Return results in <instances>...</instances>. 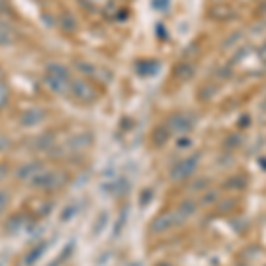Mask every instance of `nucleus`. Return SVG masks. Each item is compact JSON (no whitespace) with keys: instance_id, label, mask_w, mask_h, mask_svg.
<instances>
[{"instance_id":"obj_12","label":"nucleus","mask_w":266,"mask_h":266,"mask_svg":"<svg viewBox=\"0 0 266 266\" xmlns=\"http://www.w3.org/2000/svg\"><path fill=\"white\" fill-rule=\"evenodd\" d=\"M23 226H25L23 216H21L20 213H14V215L9 216V220L6 222V231L7 233H11V234H16Z\"/></svg>"},{"instance_id":"obj_13","label":"nucleus","mask_w":266,"mask_h":266,"mask_svg":"<svg viewBox=\"0 0 266 266\" xmlns=\"http://www.w3.org/2000/svg\"><path fill=\"white\" fill-rule=\"evenodd\" d=\"M44 73L54 75V77H61V78H71L69 69L64 64H59V62H50L44 69Z\"/></svg>"},{"instance_id":"obj_28","label":"nucleus","mask_w":266,"mask_h":266,"mask_svg":"<svg viewBox=\"0 0 266 266\" xmlns=\"http://www.w3.org/2000/svg\"><path fill=\"white\" fill-rule=\"evenodd\" d=\"M7 176H9V165L7 163H0V181H4Z\"/></svg>"},{"instance_id":"obj_17","label":"nucleus","mask_w":266,"mask_h":266,"mask_svg":"<svg viewBox=\"0 0 266 266\" xmlns=\"http://www.w3.org/2000/svg\"><path fill=\"white\" fill-rule=\"evenodd\" d=\"M73 250H75V241H69V243H67V245L64 247V249L61 250V254H59V256L54 259V263H50L48 266H61V264L67 259V257H69L71 254H73Z\"/></svg>"},{"instance_id":"obj_9","label":"nucleus","mask_w":266,"mask_h":266,"mask_svg":"<svg viewBox=\"0 0 266 266\" xmlns=\"http://www.w3.org/2000/svg\"><path fill=\"white\" fill-rule=\"evenodd\" d=\"M18 41V34L11 27V23H7L6 20L0 18V46H11Z\"/></svg>"},{"instance_id":"obj_22","label":"nucleus","mask_w":266,"mask_h":266,"mask_svg":"<svg viewBox=\"0 0 266 266\" xmlns=\"http://www.w3.org/2000/svg\"><path fill=\"white\" fill-rule=\"evenodd\" d=\"M52 208H54V202L52 201L39 202V206H37V209H36V216H46L48 213L52 211Z\"/></svg>"},{"instance_id":"obj_6","label":"nucleus","mask_w":266,"mask_h":266,"mask_svg":"<svg viewBox=\"0 0 266 266\" xmlns=\"http://www.w3.org/2000/svg\"><path fill=\"white\" fill-rule=\"evenodd\" d=\"M43 82H44V85H46L48 91H50L52 94H57V96H62V94H66V92H69V87H71V78L54 77V75H48V73H44Z\"/></svg>"},{"instance_id":"obj_25","label":"nucleus","mask_w":266,"mask_h":266,"mask_svg":"<svg viewBox=\"0 0 266 266\" xmlns=\"http://www.w3.org/2000/svg\"><path fill=\"white\" fill-rule=\"evenodd\" d=\"M216 197H219V194H216L215 190H211V194H209V192L206 194V196L202 197V201H201V202H202V204L206 206V204H208V202H213V201H216Z\"/></svg>"},{"instance_id":"obj_8","label":"nucleus","mask_w":266,"mask_h":266,"mask_svg":"<svg viewBox=\"0 0 266 266\" xmlns=\"http://www.w3.org/2000/svg\"><path fill=\"white\" fill-rule=\"evenodd\" d=\"M46 249H48V241H39V243H36L34 247H31V249L25 252V256H23V264L25 266H34L37 263V261L43 257V254L46 252Z\"/></svg>"},{"instance_id":"obj_29","label":"nucleus","mask_w":266,"mask_h":266,"mask_svg":"<svg viewBox=\"0 0 266 266\" xmlns=\"http://www.w3.org/2000/svg\"><path fill=\"white\" fill-rule=\"evenodd\" d=\"M7 148H9V140L6 137H0V151H4Z\"/></svg>"},{"instance_id":"obj_11","label":"nucleus","mask_w":266,"mask_h":266,"mask_svg":"<svg viewBox=\"0 0 266 266\" xmlns=\"http://www.w3.org/2000/svg\"><path fill=\"white\" fill-rule=\"evenodd\" d=\"M54 144H55V135L52 132H44L36 138L34 149H36V151H50V149L54 148Z\"/></svg>"},{"instance_id":"obj_23","label":"nucleus","mask_w":266,"mask_h":266,"mask_svg":"<svg viewBox=\"0 0 266 266\" xmlns=\"http://www.w3.org/2000/svg\"><path fill=\"white\" fill-rule=\"evenodd\" d=\"M9 202H11L9 192H7V190H0V213H2L7 206H9Z\"/></svg>"},{"instance_id":"obj_7","label":"nucleus","mask_w":266,"mask_h":266,"mask_svg":"<svg viewBox=\"0 0 266 266\" xmlns=\"http://www.w3.org/2000/svg\"><path fill=\"white\" fill-rule=\"evenodd\" d=\"M172 226H176L174 215H172V213H162V215H158L151 222V231L155 234H162L165 233L167 229H171Z\"/></svg>"},{"instance_id":"obj_20","label":"nucleus","mask_w":266,"mask_h":266,"mask_svg":"<svg viewBox=\"0 0 266 266\" xmlns=\"http://www.w3.org/2000/svg\"><path fill=\"white\" fill-rule=\"evenodd\" d=\"M107 224H108V213L103 211L98 216V220L94 222V226H92V233H94V234H101V231L107 227Z\"/></svg>"},{"instance_id":"obj_18","label":"nucleus","mask_w":266,"mask_h":266,"mask_svg":"<svg viewBox=\"0 0 266 266\" xmlns=\"http://www.w3.org/2000/svg\"><path fill=\"white\" fill-rule=\"evenodd\" d=\"M78 211H80V204H78V202H71V204H67L61 213V222H69Z\"/></svg>"},{"instance_id":"obj_19","label":"nucleus","mask_w":266,"mask_h":266,"mask_svg":"<svg viewBox=\"0 0 266 266\" xmlns=\"http://www.w3.org/2000/svg\"><path fill=\"white\" fill-rule=\"evenodd\" d=\"M9 100H11L9 85L6 82H0V108H6L9 105Z\"/></svg>"},{"instance_id":"obj_5","label":"nucleus","mask_w":266,"mask_h":266,"mask_svg":"<svg viewBox=\"0 0 266 266\" xmlns=\"http://www.w3.org/2000/svg\"><path fill=\"white\" fill-rule=\"evenodd\" d=\"M44 167V163L41 162V160H32V162H27V163H21L20 167L14 171V178L18 179V181H27L31 183V179L34 178L36 174H39Z\"/></svg>"},{"instance_id":"obj_21","label":"nucleus","mask_w":266,"mask_h":266,"mask_svg":"<svg viewBox=\"0 0 266 266\" xmlns=\"http://www.w3.org/2000/svg\"><path fill=\"white\" fill-rule=\"evenodd\" d=\"M245 185H247V179L243 178V176H239V178H231L229 181L226 183V188L227 190H241V188H245Z\"/></svg>"},{"instance_id":"obj_30","label":"nucleus","mask_w":266,"mask_h":266,"mask_svg":"<svg viewBox=\"0 0 266 266\" xmlns=\"http://www.w3.org/2000/svg\"><path fill=\"white\" fill-rule=\"evenodd\" d=\"M0 82H4V69L0 67Z\"/></svg>"},{"instance_id":"obj_14","label":"nucleus","mask_w":266,"mask_h":266,"mask_svg":"<svg viewBox=\"0 0 266 266\" xmlns=\"http://www.w3.org/2000/svg\"><path fill=\"white\" fill-rule=\"evenodd\" d=\"M171 128L174 130L176 133H186L192 130V121H188L186 117H174L171 121Z\"/></svg>"},{"instance_id":"obj_10","label":"nucleus","mask_w":266,"mask_h":266,"mask_svg":"<svg viewBox=\"0 0 266 266\" xmlns=\"http://www.w3.org/2000/svg\"><path fill=\"white\" fill-rule=\"evenodd\" d=\"M91 144H92L91 133H77L66 142V149H69V151H80L84 148H89Z\"/></svg>"},{"instance_id":"obj_1","label":"nucleus","mask_w":266,"mask_h":266,"mask_svg":"<svg viewBox=\"0 0 266 266\" xmlns=\"http://www.w3.org/2000/svg\"><path fill=\"white\" fill-rule=\"evenodd\" d=\"M67 181H69V174L66 171H48V168H43L39 174L34 176L29 185L32 188L44 190V192H54V190L62 188Z\"/></svg>"},{"instance_id":"obj_3","label":"nucleus","mask_w":266,"mask_h":266,"mask_svg":"<svg viewBox=\"0 0 266 266\" xmlns=\"http://www.w3.org/2000/svg\"><path fill=\"white\" fill-rule=\"evenodd\" d=\"M199 158H201V155H192V156H188V158L178 162L176 165H172V168H171L172 181H183V179L190 178V176L196 172L197 165H199Z\"/></svg>"},{"instance_id":"obj_16","label":"nucleus","mask_w":266,"mask_h":266,"mask_svg":"<svg viewBox=\"0 0 266 266\" xmlns=\"http://www.w3.org/2000/svg\"><path fill=\"white\" fill-rule=\"evenodd\" d=\"M167 138H168V130H167V126H158V128H156L155 132H153L151 140H153V144H155V146L162 148V146L167 142Z\"/></svg>"},{"instance_id":"obj_27","label":"nucleus","mask_w":266,"mask_h":266,"mask_svg":"<svg viewBox=\"0 0 266 266\" xmlns=\"http://www.w3.org/2000/svg\"><path fill=\"white\" fill-rule=\"evenodd\" d=\"M206 185H208V181H206V179H197V183H194V185H192V190H194V192H196V190H197V192H199V190H206Z\"/></svg>"},{"instance_id":"obj_4","label":"nucleus","mask_w":266,"mask_h":266,"mask_svg":"<svg viewBox=\"0 0 266 266\" xmlns=\"http://www.w3.org/2000/svg\"><path fill=\"white\" fill-rule=\"evenodd\" d=\"M48 117V112L43 107H31L20 114V125L23 128H36Z\"/></svg>"},{"instance_id":"obj_15","label":"nucleus","mask_w":266,"mask_h":266,"mask_svg":"<svg viewBox=\"0 0 266 266\" xmlns=\"http://www.w3.org/2000/svg\"><path fill=\"white\" fill-rule=\"evenodd\" d=\"M59 25H61L62 31L67 34L77 31V20H75V16L71 13H62L61 20H59Z\"/></svg>"},{"instance_id":"obj_24","label":"nucleus","mask_w":266,"mask_h":266,"mask_svg":"<svg viewBox=\"0 0 266 266\" xmlns=\"http://www.w3.org/2000/svg\"><path fill=\"white\" fill-rule=\"evenodd\" d=\"M125 224H126V211H123L121 215H119V220H117V224H115V227H114V236H119V233H121V229H123Z\"/></svg>"},{"instance_id":"obj_26","label":"nucleus","mask_w":266,"mask_h":266,"mask_svg":"<svg viewBox=\"0 0 266 266\" xmlns=\"http://www.w3.org/2000/svg\"><path fill=\"white\" fill-rule=\"evenodd\" d=\"M11 13V2L9 0H0V14H9Z\"/></svg>"},{"instance_id":"obj_2","label":"nucleus","mask_w":266,"mask_h":266,"mask_svg":"<svg viewBox=\"0 0 266 266\" xmlns=\"http://www.w3.org/2000/svg\"><path fill=\"white\" fill-rule=\"evenodd\" d=\"M69 92L75 100H78L80 103H92L98 98V92L92 84H89L84 78H77V80H71Z\"/></svg>"}]
</instances>
